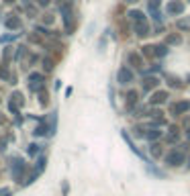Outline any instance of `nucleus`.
Segmentation results:
<instances>
[{
  "label": "nucleus",
  "instance_id": "1",
  "mask_svg": "<svg viewBox=\"0 0 190 196\" xmlns=\"http://www.w3.org/2000/svg\"><path fill=\"white\" fill-rule=\"evenodd\" d=\"M10 169H13V178L16 180V182H20V180H23V172H25V163H23V159L14 157L13 162H10Z\"/></svg>",
  "mask_w": 190,
  "mask_h": 196
},
{
  "label": "nucleus",
  "instance_id": "2",
  "mask_svg": "<svg viewBox=\"0 0 190 196\" xmlns=\"http://www.w3.org/2000/svg\"><path fill=\"white\" fill-rule=\"evenodd\" d=\"M166 162L170 163V166H180V163H184V153H180V151H170V153L166 155Z\"/></svg>",
  "mask_w": 190,
  "mask_h": 196
},
{
  "label": "nucleus",
  "instance_id": "3",
  "mask_svg": "<svg viewBox=\"0 0 190 196\" xmlns=\"http://www.w3.org/2000/svg\"><path fill=\"white\" fill-rule=\"evenodd\" d=\"M131 80H133V74H131L129 69H125V68H123L121 72H119V82H121V84H129Z\"/></svg>",
  "mask_w": 190,
  "mask_h": 196
},
{
  "label": "nucleus",
  "instance_id": "4",
  "mask_svg": "<svg viewBox=\"0 0 190 196\" xmlns=\"http://www.w3.org/2000/svg\"><path fill=\"white\" fill-rule=\"evenodd\" d=\"M49 129H51V127H47V125H39V127L35 129L33 133H35L37 137H41V135H51L53 131H49Z\"/></svg>",
  "mask_w": 190,
  "mask_h": 196
},
{
  "label": "nucleus",
  "instance_id": "5",
  "mask_svg": "<svg viewBox=\"0 0 190 196\" xmlns=\"http://www.w3.org/2000/svg\"><path fill=\"white\" fill-rule=\"evenodd\" d=\"M6 27L8 29H20V20L16 16H10V19H6Z\"/></svg>",
  "mask_w": 190,
  "mask_h": 196
},
{
  "label": "nucleus",
  "instance_id": "6",
  "mask_svg": "<svg viewBox=\"0 0 190 196\" xmlns=\"http://www.w3.org/2000/svg\"><path fill=\"white\" fill-rule=\"evenodd\" d=\"M13 102H14V104H19V106H23V104H25V98H23L20 92H13Z\"/></svg>",
  "mask_w": 190,
  "mask_h": 196
},
{
  "label": "nucleus",
  "instance_id": "7",
  "mask_svg": "<svg viewBox=\"0 0 190 196\" xmlns=\"http://www.w3.org/2000/svg\"><path fill=\"white\" fill-rule=\"evenodd\" d=\"M0 78H2V80H8V82H10L13 74H8V69L4 68V66H0Z\"/></svg>",
  "mask_w": 190,
  "mask_h": 196
},
{
  "label": "nucleus",
  "instance_id": "8",
  "mask_svg": "<svg viewBox=\"0 0 190 196\" xmlns=\"http://www.w3.org/2000/svg\"><path fill=\"white\" fill-rule=\"evenodd\" d=\"M29 80L33 82V84H41V80H43V76H41V74H29Z\"/></svg>",
  "mask_w": 190,
  "mask_h": 196
},
{
  "label": "nucleus",
  "instance_id": "9",
  "mask_svg": "<svg viewBox=\"0 0 190 196\" xmlns=\"http://www.w3.org/2000/svg\"><path fill=\"white\" fill-rule=\"evenodd\" d=\"M27 153L29 155H35V153H39V145H35V143H31L27 147Z\"/></svg>",
  "mask_w": 190,
  "mask_h": 196
},
{
  "label": "nucleus",
  "instance_id": "10",
  "mask_svg": "<svg viewBox=\"0 0 190 196\" xmlns=\"http://www.w3.org/2000/svg\"><path fill=\"white\" fill-rule=\"evenodd\" d=\"M45 162H47L45 157H39V162H37V169H35V172H41V169L45 168Z\"/></svg>",
  "mask_w": 190,
  "mask_h": 196
},
{
  "label": "nucleus",
  "instance_id": "11",
  "mask_svg": "<svg viewBox=\"0 0 190 196\" xmlns=\"http://www.w3.org/2000/svg\"><path fill=\"white\" fill-rule=\"evenodd\" d=\"M10 49H13V47H6V49H4V61L10 59V55H13V51H10Z\"/></svg>",
  "mask_w": 190,
  "mask_h": 196
},
{
  "label": "nucleus",
  "instance_id": "12",
  "mask_svg": "<svg viewBox=\"0 0 190 196\" xmlns=\"http://www.w3.org/2000/svg\"><path fill=\"white\" fill-rule=\"evenodd\" d=\"M14 39V35H4V37H0V43H4V41H10Z\"/></svg>",
  "mask_w": 190,
  "mask_h": 196
},
{
  "label": "nucleus",
  "instance_id": "13",
  "mask_svg": "<svg viewBox=\"0 0 190 196\" xmlns=\"http://www.w3.org/2000/svg\"><path fill=\"white\" fill-rule=\"evenodd\" d=\"M4 2H14V0H4Z\"/></svg>",
  "mask_w": 190,
  "mask_h": 196
},
{
  "label": "nucleus",
  "instance_id": "14",
  "mask_svg": "<svg viewBox=\"0 0 190 196\" xmlns=\"http://www.w3.org/2000/svg\"><path fill=\"white\" fill-rule=\"evenodd\" d=\"M0 102H2V98H0Z\"/></svg>",
  "mask_w": 190,
  "mask_h": 196
}]
</instances>
